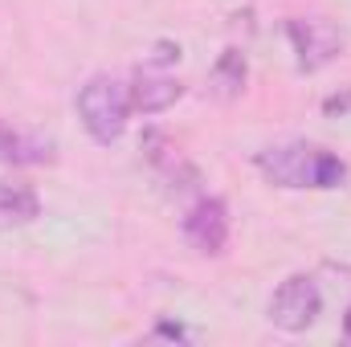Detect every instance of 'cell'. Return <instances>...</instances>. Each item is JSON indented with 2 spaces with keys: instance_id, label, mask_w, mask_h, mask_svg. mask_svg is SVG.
Returning a JSON list of instances; mask_svg holds the SVG:
<instances>
[{
  "instance_id": "1",
  "label": "cell",
  "mask_w": 351,
  "mask_h": 347,
  "mask_svg": "<svg viewBox=\"0 0 351 347\" xmlns=\"http://www.w3.org/2000/svg\"><path fill=\"white\" fill-rule=\"evenodd\" d=\"M258 172L269 180V184H278V188H319V192H327V188H339L343 180H348V164L335 156V152H327V147H319V143H282V147H265L258 152Z\"/></svg>"
},
{
  "instance_id": "2",
  "label": "cell",
  "mask_w": 351,
  "mask_h": 347,
  "mask_svg": "<svg viewBox=\"0 0 351 347\" xmlns=\"http://www.w3.org/2000/svg\"><path fill=\"white\" fill-rule=\"evenodd\" d=\"M127 115H131V86H123L119 78L94 74L78 90V119L94 143H114L127 131Z\"/></svg>"
},
{
  "instance_id": "8",
  "label": "cell",
  "mask_w": 351,
  "mask_h": 347,
  "mask_svg": "<svg viewBox=\"0 0 351 347\" xmlns=\"http://www.w3.org/2000/svg\"><path fill=\"white\" fill-rule=\"evenodd\" d=\"M53 160V139L45 135H29V131H12L0 123V164H49Z\"/></svg>"
},
{
  "instance_id": "9",
  "label": "cell",
  "mask_w": 351,
  "mask_h": 347,
  "mask_svg": "<svg viewBox=\"0 0 351 347\" xmlns=\"http://www.w3.org/2000/svg\"><path fill=\"white\" fill-rule=\"evenodd\" d=\"M245 78H250L245 53H241V49H225V53L217 58V66L208 70V94H213L217 102H233V98H241Z\"/></svg>"
},
{
  "instance_id": "3",
  "label": "cell",
  "mask_w": 351,
  "mask_h": 347,
  "mask_svg": "<svg viewBox=\"0 0 351 347\" xmlns=\"http://www.w3.org/2000/svg\"><path fill=\"white\" fill-rule=\"evenodd\" d=\"M319 311H323V294H319V282H315L311 274H290V278L274 290V298H269V307H265L269 323L282 327V331H290V335L306 331V327L319 319Z\"/></svg>"
},
{
  "instance_id": "6",
  "label": "cell",
  "mask_w": 351,
  "mask_h": 347,
  "mask_svg": "<svg viewBox=\"0 0 351 347\" xmlns=\"http://www.w3.org/2000/svg\"><path fill=\"white\" fill-rule=\"evenodd\" d=\"M180 94H184L180 78L156 70V66L135 70V78H131V106H135L139 115H160V110H168L172 102H180Z\"/></svg>"
},
{
  "instance_id": "7",
  "label": "cell",
  "mask_w": 351,
  "mask_h": 347,
  "mask_svg": "<svg viewBox=\"0 0 351 347\" xmlns=\"http://www.w3.org/2000/svg\"><path fill=\"white\" fill-rule=\"evenodd\" d=\"M143 156H147V164L164 176L172 188H180V192L200 184V172L180 156V147H176L168 135H160V131H147V135H143Z\"/></svg>"
},
{
  "instance_id": "5",
  "label": "cell",
  "mask_w": 351,
  "mask_h": 347,
  "mask_svg": "<svg viewBox=\"0 0 351 347\" xmlns=\"http://www.w3.org/2000/svg\"><path fill=\"white\" fill-rule=\"evenodd\" d=\"M184 237L200 254H225V246H229V208H225V200H217V196L196 200L184 217Z\"/></svg>"
},
{
  "instance_id": "10",
  "label": "cell",
  "mask_w": 351,
  "mask_h": 347,
  "mask_svg": "<svg viewBox=\"0 0 351 347\" xmlns=\"http://www.w3.org/2000/svg\"><path fill=\"white\" fill-rule=\"evenodd\" d=\"M41 217V200L33 188L25 184H0V233L4 229H21L29 221Z\"/></svg>"
},
{
  "instance_id": "12",
  "label": "cell",
  "mask_w": 351,
  "mask_h": 347,
  "mask_svg": "<svg viewBox=\"0 0 351 347\" xmlns=\"http://www.w3.org/2000/svg\"><path fill=\"white\" fill-rule=\"evenodd\" d=\"M323 110H327V115H348L351 110V90L348 94H331V98L323 102Z\"/></svg>"
},
{
  "instance_id": "11",
  "label": "cell",
  "mask_w": 351,
  "mask_h": 347,
  "mask_svg": "<svg viewBox=\"0 0 351 347\" xmlns=\"http://www.w3.org/2000/svg\"><path fill=\"white\" fill-rule=\"evenodd\" d=\"M176 62H180V45L160 41V45H156V53H152V66H156V70H164V66H176Z\"/></svg>"
},
{
  "instance_id": "4",
  "label": "cell",
  "mask_w": 351,
  "mask_h": 347,
  "mask_svg": "<svg viewBox=\"0 0 351 347\" xmlns=\"http://www.w3.org/2000/svg\"><path fill=\"white\" fill-rule=\"evenodd\" d=\"M286 37L298 53V70L315 74L327 62H335V53L343 49V37L331 21H286Z\"/></svg>"
},
{
  "instance_id": "13",
  "label": "cell",
  "mask_w": 351,
  "mask_h": 347,
  "mask_svg": "<svg viewBox=\"0 0 351 347\" xmlns=\"http://www.w3.org/2000/svg\"><path fill=\"white\" fill-rule=\"evenodd\" d=\"M343 335L351 339V307H348V315H343Z\"/></svg>"
}]
</instances>
